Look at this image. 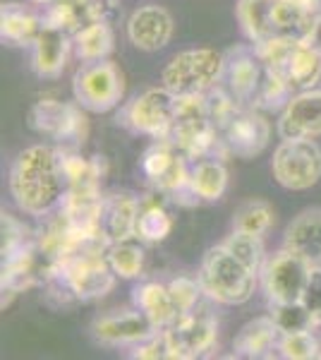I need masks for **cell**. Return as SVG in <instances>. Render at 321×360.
I'll return each instance as SVG.
<instances>
[{
    "mask_svg": "<svg viewBox=\"0 0 321 360\" xmlns=\"http://www.w3.org/2000/svg\"><path fill=\"white\" fill-rule=\"evenodd\" d=\"M72 51V34L46 22L32 46V70L41 79H58L65 72Z\"/></svg>",
    "mask_w": 321,
    "mask_h": 360,
    "instance_id": "e0dca14e",
    "label": "cell"
},
{
    "mask_svg": "<svg viewBox=\"0 0 321 360\" xmlns=\"http://www.w3.org/2000/svg\"><path fill=\"white\" fill-rule=\"evenodd\" d=\"M276 132L281 139L321 137V86L295 91L290 103L278 115Z\"/></svg>",
    "mask_w": 321,
    "mask_h": 360,
    "instance_id": "9a60e30c",
    "label": "cell"
},
{
    "mask_svg": "<svg viewBox=\"0 0 321 360\" xmlns=\"http://www.w3.org/2000/svg\"><path fill=\"white\" fill-rule=\"evenodd\" d=\"M166 332L171 339L173 360L211 356L218 346V319L207 305H197L188 315L178 317Z\"/></svg>",
    "mask_w": 321,
    "mask_h": 360,
    "instance_id": "8fae6325",
    "label": "cell"
},
{
    "mask_svg": "<svg viewBox=\"0 0 321 360\" xmlns=\"http://www.w3.org/2000/svg\"><path fill=\"white\" fill-rule=\"evenodd\" d=\"M295 96V86L288 82L283 72L278 70H264V79L259 84V91L254 96V108L264 113H281Z\"/></svg>",
    "mask_w": 321,
    "mask_h": 360,
    "instance_id": "4dcf8cb0",
    "label": "cell"
},
{
    "mask_svg": "<svg viewBox=\"0 0 321 360\" xmlns=\"http://www.w3.org/2000/svg\"><path fill=\"white\" fill-rule=\"evenodd\" d=\"M58 154L67 188H101V180L106 176L103 156H84L74 147H58Z\"/></svg>",
    "mask_w": 321,
    "mask_h": 360,
    "instance_id": "d4e9b609",
    "label": "cell"
},
{
    "mask_svg": "<svg viewBox=\"0 0 321 360\" xmlns=\"http://www.w3.org/2000/svg\"><path fill=\"white\" fill-rule=\"evenodd\" d=\"M178 96L166 86H149L132 96L118 113V125L139 137L166 139L171 132Z\"/></svg>",
    "mask_w": 321,
    "mask_h": 360,
    "instance_id": "52a82bcc",
    "label": "cell"
},
{
    "mask_svg": "<svg viewBox=\"0 0 321 360\" xmlns=\"http://www.w3.org/2000/svg\"><path fill=\"white\" fill-rule=\"evenodd\" d=\"M91 336H94L96 344L120 348V346H134L139 341L149 339L154 332H159L151 319L144 315L142 310L132 307V310H115L106 312V315H98L91 322Z\"/></svg>",
    "mask_w": 321,
    "mask_h": 360,
    "instance_id": "5bb4252c",
    "label": "cell"
},
{
    "mask_svg": "<svg viewBox=\"0 0 321 360\" xmlns=\"http://www.w3.org/2000/svg\"><path fill=\"white\" fill-rule=\"evenodd\" d=\"M192 188L202 202H218L228 193V168L225 159H199L192 161Z\"/></svg>",
    "mask_w": 321,
    "mask_h": 360,
    "instance_id": "f1b7e54d",
    "label": "cell"
},
{
    "mask_svg": "<svg viewBox=\"0 0 321 360\" xmlns=\"http://www.w3.org/2000/svg\"><path fill=\"white\" fill-rule=\"evenodd\" d=\"M312 269L314 264L309 259L288 248L278 250L276 255L266 257L259 281L268 305L300 303L309 283V276H312Z\"/></svg>",
    "mask_w": 321,
    "mask_h": 360,
    "instance_id": "30bf717a",
    "label": "cell"
},
{
    "mask_svg": "<svg viewBox=\"0 0 321 360\" xmlns=\"http://www.w3.org/2000/svg\"><path fill=\"white\" fill-rule=\"evenodd\" d=\"M142 202L130 193H110L101 207V236L108 245L137 238V221Z\"/></svg>",
    "mask_w": 321,
    "mask_h": 360,
    "instance_id": "ac0fdd59",
    "label": "cell"
},
{
    "mask_svg": "<svg viewBox=\"0 0 321 360\" xmlns=\"http://www.w3.org/2000/svg\"><path fill=\"white\" fill-rule=\"evenodd\" d=\"M168 291H171V295H173V303H175V307H178L180 317L192 312L197 305H202V298H207L199 278H192L188 274L171 278V281H168Z\"/></svg>",
    "mask_w": 321,
    "mask_h": 360,
    "instance_id": "8d00e7d4",
    "label": "cell"
},
{
    "mask_svg": "<svg viewBox=\"0 0 321 360\" xmlns=\"http://www.w3.org/2000/svg\"><path fill=\"white\" fill-rule=\"evenodd\" d=\"M281 327L276 319L268 317H254L237 332L235 341H232V356L235 358H273L278 356V344H281Z\"/></svg>",
    "mask_w": 321,
    "mask_h": 360,
    "instance_id": "ffe728a7",
    "label": "cell"
},
{
    "mask_svg": "<svg viewBox=\"0 0 321 360\" xmlns=\"http://www.w3.org/2000/svg\"><path fill=\"white\" fill-rule=\"evenodd\" d=\"M264 63L259 60L254 46H235L225 51V65L221 86L235 98L240 106H252L259 84L264 79Z\"/></svg>",
    "mask_w": 321,
    "mask_h": 360,
    "instance_id": "4fadbf2b",
    "label": "cell"
},
{
    "mask_svg": "<svg viewBox=\"0 0 321 360\" xmlns=\"http://www.w3.org/2000/svg\"><path fill=\"white\" fill-rule=\"evenodd\" d=\"M283 248L302 255L314 266H321V207L297 214L285 229Z\"/></svg>",
    "mask_w": 321,
    "mask_h": 360,
    "instance_id": "7402d4cb",
    "label": "cell"
},
{
    "mask_svg": "<svg viewBox=\"0 0 321 360\" xmlns=\"http://www.w3.org/2000/svg\"><path fill=\"white\" fill-rule=\"evenodd\" d=\"M197 278L204 288V295L211 303L228 307L244 305L247 300H252L256 283H259V274L249 269L242 259H237L223 243L207 250Z\"/></svg>",
    "mask_w": 321,
    "mask_h": 360,
    "instance_id": "7a4b0ae2",
    "label": "cell"
},
{
    "mask_svg": "<svg viewBox=\"0 0 321 360\" xmlns=\"http://www.w3.org/2000/svg\"><path fill=\"white\" fill-rule=\"evenodd\" d=\"M127 41L137 51L144 53H156L166 49L173 39L175 22L173 15L161 5H142L127 20Z\"/></svg>",
    "mask_w": 321,
    "mask_h": 360,
    "instance_id": "2e32d148",
    "label": "cell"
},
{
    "mask_svg": "<svg viewBox=\"0 0 321 360\" xmlns=\"http://www.w3.org/2000/svg\"><path fill=\"white\" fill-rule=\"evenodd\" d=\"M302 44H307L309 49H314L317 53H321V15H317V20L312 22V27H309V32L305 34Z\"/></svg>",
    "mask_w": 321,
    "mask_h": 360,
    "instance_id": "60d3db41",
    "label": "cell"
},
{
    "mask_svg": "<svg viewBox=\"0 0 321 360\" xmlns=\"http://www.w3.org/2000/svg\"><path fill=\"white\" fill-rule=\"evenodd\" d=\"M278 358H285V360H314V358H321V344H319L317 336H314L312 329L283 334L281 344H278Z\"/></svg>",
    "mask_w": 321,
    "mask_h": 360,
    "instance_id": "d590c367",
    "label": "cell"
},
{
    "mask_svg": "<svg viewBox=\"0 0 321 360\" xmlns=\"http://www.w3.org/2000/svg\"><path fill=\"white\" fill-rule=\"evenodd\" d=\"M27 125L37 135L51 139L55 147L79 149L89 135L86 111L77 101H58V98H39L27 113Z\"/></svg>",
    "mask_w": 321,
    "mask_h": 360,
    "instance_id": "8992f818",
    "label": "cell"
},
{
    "mask_svg": "<svg viewBox=\"0 0 321 360\" xmlns=\"http://www.w3.org/2000/svg\"><path fill=\"white\" fill-rule=\"evenodd\" d=\"M10 197L27 217L46 219L58 212L67 190L58 147L32 144L15 156L8 176Z\"/></svg>",
    "mask_w": 321,
    "mask_h": 360,
    "instance_id": "6da1fadb",
    "label": "cell"
},
{
    "mask_svg": "<svg viewBox=\"0 0 321 360\" xmlns=\"http://www.w3.org/2000/svg\"><path fill=\"white\" fill-rule=\"evenodd\" d=\"M0 236H3V240H0L3 262L37 252V231H32L10 212L0 214Z\"/></svg>",
    "mask_w": 321,
    "mask_h": 360,
    "instance_id": "f546056e",
    "label": "cell"
},
{
    "mask_svg": "<svg viewBox=\"0 0 321 360\" xmlns=\"http://www.w3.org/2000/svg\"><path fill=\"white\" fill-rule=\"evenodd\" d=\"M142 173L156 193L166 195L178 207L192 209L202 205L199 195L192 188V161L168 139H154L142 154Z\"/></svg>",
    "mask_w": 321,
    "mask_h": 360,
    "instance_id": "3957f363",
    "label": "cell"
},
{
    "mask_svg": "<svg viewBox=\"0 0 321 360\" xmlns=\"http://www.w3.org/2000/svg\"><path fill=\"white\" fill-rule=\"evenodd\" d=\"M132 303L142 310L159 329H168L178 319V307L173 303V295L168 291V283L144 281L132 291Z\"/></svg>",
    "mask_w": 321,
    "mask_h": 360,
    "instance_id": "cb8c5ba5",
    "label": "cell"
},
{
    "mask_svg": "<svg viewBox=\"0 0 321 360\" xmlns=\"http://www.w3.org/2000/svg\"><path fill=\"white\" fill-rule=\"evenodd\" d=\"M223 142L230 156L237 159H254L271 142V123L266 120L264 111L254 106H240L232 118L221 130Z\"/></svg>",
    "mask_w": 321,
    "mask_h": 360,
    "instance_id": "7c38bea8",
    "label": "cell"
},
{
    "mask_svg": "<svg viewBox=\"0 0 321 360\" xmlns=\"http://www.w3.org/2000/svg\"><path fill=\"white\" fill-rule=\"evenodd\" d=\"M302 303L307 305V310L314 317V327H321V266H314L309 283L302 295Z\"/></svg>",
    "mask_w": 321,
    "mask_h": 360,
    "instance_id": "ab89813d",
    "label": "cell"
},
{
    "mask_svg": "<svg viewBox=\"0 0 321 360\" xmlns=\"http://www.w3.org/2000/svg\"><path fill=\"white\" fill-rule=\"evenodd\" d=\"M106 13L108 0H55L53 5L44 8V20L70 34H77L79 29L106 20Z\"/></svg>",
    "mask_w": 321,
    "mask_h": 360,
    "instance_id": "44dd1931",
    "label": "cell"
},
{
    "mask_svg": "<svg viewBox=\"0 0 321 360\" xmlns=\"http://www.w3.org/2000/svg\"><path fill=\"white\" fill-rule=\"evenodd\" d=\"M225 65V53L216 49H188L175 53L161 70V84L175 96L207 94L221 84Z\"/></svg>",
    "mask_w": 321,
    "mask_h": 360,
    "instance_id": "5b68a950",
    "label": "cell"
},
{
    "mask_svg": "<svg viewBox=\"0 0 321 360\" xmlns=\"http://www.w3.org/2000/svg\"><path fill=\"white\" fill-rule=\"evenodd\" d=\"M281 72L288 77V82L295 86V91L314 89L321 82V53L309 49L307 44L297 41L285 58Z\"/></svg>",
    "mask_w": 321,
    "mask_h": 360,
    "instance_id": "4316f807",
    "label": "cell"
},
{
    "mask_svg": "<svg viewBox=\"0 0 321 360\" xmlns=\"http://www.w3.org/2000/svg\"><path fill=\"white\" fill-rule=\"evenodd\" d=\"M72 46L74 56L81 63L106 60L115 49V32L106 20H98L94 25L79 29L77 34H72Z\"/></svg>",
    "mask_w": 321,
    "mask_h": 360,
    "instance_id": "83f0119b",
    "label": "cell"
},
{
    "mask_svg": "<svg viewBox=\"0 0 321 360\" xmlns=\"http://www.w3.org/2000/svg\"><path fill=\"white\" fill-rule=\"evenodd\" d=\"M139 238H130V240L122 243H113L106 250V257L110 269L118 274V278H125V281H132V278H139L144 271V248L139 245Z\"/></svg>",
    "mask_w": 321,
    "mask_h": 360,
    "instance_id": "1f68e13d",
    "label": "cell"
},
{
    "mask_svg": "<svg viewBox=\"0 0 321 360\" xmlns=\"http://www.w3.org/2000/svg\"><path fill=\"white\" fill-rule=\"evenodd\" d=\"M44 13H37L29 3H3L0 5V39L15 49H32L44 29Z\"/></svg>",
    "mask_w": 321,
    "mask_h": 360,
    "instance_id": "d6986e66",
    "label": "cell"
},
{
    "mask_svg": "<svg viewBox=\"0 0 321 360\" xmlns=\"http://www.w3.org/2000/svg\"><path fill=\"white\" fill-rule=\"evenodd\" d=\"M106 243H94L72 252L53 269L51 276H58L67 286L74 300L89 303L108 295L115 288L118 274L110 269L106 257Z\"/></svg>",
    "mask_w": 321,
    "mask_h": 360,
    "instance_id": "277c9868",
    "label": "cell"
},
{
    "mask_svg": "<svg viewBox=\"0 0 321 360\" xmlns=\"http://www.w3.org/2000/svg\"><path fill=\"white\" fill-rule=\"evenodd\" d=\"M27 3H32V5H41V8H48V5H53L55 0H27Z\"/></svg>",
    "mask_w": 321,
    "mask_h": 360,
    "instance_id": "b9f144b4",
    "label": "cell"
},
{
    "mask_svg": "<svg viewBox=\"0 0 321 360\" xmlns=\"http://www.w3.org/2000/svg\"><path fill=\"white\" fill-rule=\"evenodd\" d=\"M72 96L86 113H108L125 96V77L108 58L84 63L72 77Z\"/></svg>",
    "mask_w": 321,
    "mask_h": 360,
    "instance_id": "ba28073f",
    "label": "cell"
},
{
    "mask_svg": "<svg viewBox=\"0 0 321 360\" xmlns=\"http://www.w3.org/2000/svg\"><path fill=\"white\" fill-rule=\"evenodd\" d=\"M271 173L290 193L312 190L321 180V147L314 139H281L271 159Z\"/></svg>",
    "mask_w": 321,
    "mask_h": 360,
    "instance_id": "9c48e42d",
    "label": "cell"
},
{
    "mask_svg": "<svg viewBox=\"0 0 321 360\" xmlns=\"http://www.w3.org/2000/svg\"><path fill=\"white\" fill-rule=\"evenodd\" d=\"M223 245L235 255L237 259H242L256 274H261L266 264V250H264V238L252 236V233H242V231H232L230 236L223 240Z\"/></svg>",
    "mask_w": 321,
    "mask_h": 360,
    "instance_id": "e575fe53",
    "label": "cell"
},
{
    "mask_svg": "<svg viewBox=\"0 0 321 360\" xmlns=\"http://www.w3.org/2000/svg\"><path fill=\"white\" fill-rule=\"evenodd\" d=\"M278 0H237L235 17L249 44H261L273 37V8Z\"/></svg>",
    "mask_w": 321,
    "mask_h": 360,
    "instance_id": "484cf974",
    "label": "cell"
},
{
    "mask_svg": "<svg viewBox=\"0 0 321 360\" xmlns=\"http://www.w3.org/2000/svg\"><path fill=\"white\" fill-rule=\"evenodd\" d=\"M317 15H321V0H278L273 8V37L302 41Z\"/></svg>",
    "mask_w": 321,
    "mask_h": 360,
    "instance_id": "603a6c76",
    "label": "cell"
},
{
    "mask_svg": "<svg viewBox=\"0 0 321 360\" xmlns=\"http://www.w3.org/2000/svg\"><path fill=\"white\" fill-rule=\"evenodd\" d=\"M271 307V317L276 319V324L281 327L283 334L293 332H305V329H314V317L307 310V305L302 303H285V305H268Z\"/></svg>",
    "mask_w": 321,
    "mask_h": 360,
    "instance_id": "74e56055",
    "label": "cell"
},
{
    "mask_svg": "<svg viewBox=\"0 0 321 360\" xmlns=\"http://www.w3.org/2000/svg\"><path fill=\"white\" fill-rule=\"evenodd\" d=\"M173 231V219L171 214L166 212L161 205H142V212H139V221H137V238L142 243H149V245H156V243H163Z\"/></svg>",
    "mask_w": 321,
    "mask_h": 360,
    "instance_id": "836d02e7",
    "label": "cell"
},
{
    "mask_svg": "<svg viewBox=\"0 0 321 360\" xmlns=\"http://www.w3.org/2000/svg\"><path fill=\"white\" fill-rule=\"evenodd\" d=\"M130 356L137 360H173V348H171V339H168V332L166 329H159L149 339L134 344Z\"/></svg>",
    "mask_w": 321,
    "mask_h": 360,
    "instance_id": "f35d334b",
    "label": "cell"
},
{
    "mask_svg": "<svg viewBox=\"0 0 321 360\" xmlns=\"http://www.w3.org/2000/svg\"><path fill=\"white\" fill-rule=\"evenodd\" d=\"M276 221V212L266 200H247L235 209L232 217V231H242V233H252L264 238L273 229Z\"/></svg>",
    "mask_w": 321,
    "mask_h": 360,
    "instance_id": "d6a6232c",
    "label": "cell"
}]
</instances>
